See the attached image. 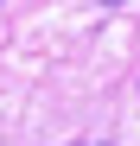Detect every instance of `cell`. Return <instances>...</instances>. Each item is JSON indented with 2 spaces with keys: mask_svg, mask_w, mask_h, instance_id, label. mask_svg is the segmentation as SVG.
<instances>
[{
  "mask_svg": "<svg viewBox=\"0 0 140 146\" xmlns=\"http://www.w3.org/2000/svg\"><path fill=\"white\" fill-rule=\"evenodd\" d=\"M96 7H121V0H96Z\"/></svg>",
  "mask_w": 140,
  "mask_h": 146,
  "instance_id": "obj_1",
  "label": "cell"
}]
</instances>
